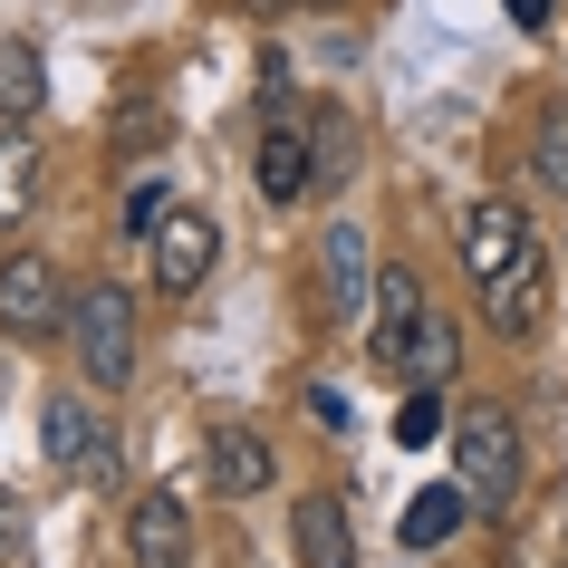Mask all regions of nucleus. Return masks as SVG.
Masks as SVG:
<instances>
[{"label":"nucleus","mask_w":568,"mask_h":568,"mask_svg":"<svg viewBox=\"0 0 568 568\" xmlns=\"http://www.w3.org/2000/svg\"><path fill=\"white\" fill-rule=\"evenodd\" d=\"M520 473H530V453H520L510 405H463L453 415V481L473 491V510H510L520 501Z\"/></svg>","instance_id":"obj_1"},{"label":"nucleus","mask_w":568,"mask_h":568,"mask_svg":"<svg viewBox=\"0 0 568 568\" xmlns=\"http://www.w3.org/2000/svg\"><path fill=\"white\" fill-rule=\"evenodd\" d=\"M68 347H78V376L97 395H116L135 376V300H125L116 280H88L78 308H68Z\"/></svg>","instance_id":"obj_2"},{"label":"nucleus","mask_w":568,"mask_h":568,"mask_svg":"<svg viewBox=\"0 0 568 568\" xmlns=\"http://www.w3.org/2000/svg\"><path fill=\"white\" fill-rule=\"evenodd\" d=\"M68 308H78V290L59 280L49 251H10V261H0V328H10V337L68 328Z\"/></svg>","instance_id":"obj_3"},{"label":"nucleus","mask_w":568,"mask_h":568,"mask_svg":"<svg viewBox=\"0 0 568 568\" xmlns=\"http://www.w3.org/2000/svg\"><path fill=\"white\" fill-rule=\"evenodd\" d=\"M39 453H49V473H68V481H116V434H106L97 405H78V395H49V405H39Z\"/></svg>","instance_id":"obj_4"},{"label":"nucleus","mask_w":568,"mask_h":568,"mask_svg":"<svg viewBox=\"0 0 568 568\" xmlns=\"http://www.w3.org/2000/svg\"><path fill=\"white\" fill-rule=\"evenodd\" d=\"M318 308H328L337 328H366V308H376V251H366L357 222L318 232Z\"/></svg>","instance_id":"obj_5"},{"label":"nucleus","mask_w":568,"mask_h":568,"mask_svg":"<svg viewBox=\"0 0 568 568\" xmlns=\"http://www.w3.org/2000/svg\"><path fill=\"white\" fill-rule=\"evenodd\" d=\"M145 251H154V290H164V300H193L212 280V261H222V222H212V212H164L145 232Z\"/></svg>","instance_id":"obj_6"},{"label":"nucleus","mask_w":568,"mask_h":568,"mask_svg":"<svg viewBox=\"0 0 568 568\" xmlns=\"http://www.w3.org/2000/svg\"><path fill=\"white\" fill-rule=\"evenodd\" d=\"M530 251H539V222L510 203V193H491V203L463 212V270H473V290H481V280H501L510 261H530Z\"/></svg>","instance_id":"obj_7"},{"label":"nucleus","mask_w":568,"mask_h":568,"mask_svg":"<svg viewBox=\"0 0 568 568\" xmlns=\"http://www.w3.org/2000/svg\"><path fill=\"white\" fill-rule=\"evenodd\" d=\"M251 183H261V203H308V193H318V135H308V125H270L261 135V154H251Z\"/></svg>","instance_id":"obj_8"},{"label":"nucleus","mask_w":568,"mask_h":568,"mask_svg":"<svg viewBox=\"0 0 568 568\" xmlns=\"http://www.w3.org/2000/svg\"><path fill=\"white\" fill-rule=\"evenodd\" d=\"M203 481L222 491V501H261L270 481H280V463H270V444L251 434V424H212L203 434Z\"/></svg>","instance_id":"obj_9"},{"label":"nucleus","mask_w":568,"mask_h":568,"mask_svg":"<svg viewBox=\"0 0 568 568\" xmlns=\"http://www.w3.org/2000/svg\"><path fill=\"white\" fill-rule=\"evenodd\" d=\"M125 559L135 568H183L193 559V510L174 491H135L125 501Z\"/></svg>","instance_id":"obj_10"},{"label":"nucleus","mask_w":568,"mask_h":568,"mask_svg":"<svg viewBox=\"0 0 568 568\" xmlns=\"http://www.w3.org/2000/svg\"><path fill=\"white\" fill-rule=\"evenodd\" d=\"M481 318H491L501 337H539L549 328V251L510 261L501 280H481Z\"/></svg>","instance_id":"obj_11"},{"label":"nucleus","mask_w":568,"mask_h":568,"mask_svg":"<svg viewBox=\"0 0 568 568\" xmlns=\"http://www.w3.org/2000/svg\"><path fill=\"white\" fill-rule=\"evenodd\" d=\"M290 549H300V568H357V520H347V501L337 491H300L290 501Z\"/></svg>","instance_id":"obj_12"},{"label":"nucleus","mask_w":568,"mask_h":568,"mask_svg":"<svg viewBox=\"0 0 568 568\" xmlns=\"http://www.w3.org/2000/svg\"><path fill=\"white\" fill-rule=\"evenodd\" d=\"M376 328H366V357L376 366H405V337L424 328V280L415 270H376V308H366Z\"/></svg>","instance_id":"obj_13"},{"label":"nucleus","mask_w":568,"mask_h":568,"mask_svg":"<svg viewBox=\"0 0 568 568\" xmlns=\"http://www.w3.org/2000/svg\"><path fill=\"white\" fill-rule=\"evenodd\" d=\"M463 520H473V491H463V481H424L415 501H405V520H395V539H405V549H444Z\"/></svg>","instance_id":"obj_14"},{"label":"nucleus","mask_w":568,"mask_h":568,"mask_svg":"<svg viewBox=\"0 0 568 568\" xmlns=\"http://www.w3.org/2000/svg\"><path fill=\"white\" fill-rule=\"evenodd\" d=\"M49 106V59L30 39H0V125H30Z\"/></svg>","instance_id":"obj_15"},{"label":"nucleus","mask_w":568,"mask_h":568,"mask_svg":"<svg viewBox=\"0 0 568 568\" xmlns=\"http://www.w3.org/2000/svg\"><path fill=\"white\" fill-rule=\"evenodd\" d=\"M453 366H463V328L424 308V328L405 337V366H395V376H405V386H434V395H444V386H453Z\"/></svg>","instance_id":"obj_16"},{"label":"nucleus","mask_w":568,"mask_h":568,"mask_svg":"<svg viewBox=\"0 0 568 568\" xmlns=\"http://www.w3.org/2000/svg\"><path fill=\"white\" fill-rule=\"evenodd\" d=\"M39 203V145L30 125H0V222H20Z\"/></svg>","instance_id":"obj_17"},{"label":"nucleus","mask_w":568,"mask_h":568,"mask_svg":"<svg viewBox=\"0 0 568 568\" xmlns=\"http://www.w3.org/2000/svg\"><path fill=\"white\" fill-rule=\"evenodd\" d=\"M530 174L549 183V193H568V97L539 116V135H530Z\"/></svg>","instance_id":"obj_18"},{"label":"nucleus","mask_w":568,"mask_h":568,"mask_svg":"<svg viewBox=\"0 0 568 568\" xmlns=\"http://www.w3.org/2000/svg\"><path fill=\"white\" fill-rule=\"evenodd\" d=\"M308 135H318V193H337V183L357 174V125H347V116H318Z\"/></svg>","instance_id":"obj_19"},{"label":"nucleus","mask_w":568,"mask_h":568,"mask_svg":"<svg viewBox=\"0 0 568 568\" xmlns=\"http://www.w3.org/2000/svg\"><path fill=\"white\" fill-rule=\"evenodd\" d=\"M434 434H444V405H434V386H415V405L395 415V444H405V453H424Z\"/></svg>","instance_id":"obj_20"},{"label":"nucleus","mask_w":568,"mask_h":568,"mask_svg":"<svg viewBox=\"0 0 568 568\" xmlns=\"http://www.w3.org/2000/svg\"><path fill=\"white\" fill-rule=\"evenodd\" d=\"M0 568H30V510L10 481H0Z\"/></svg>","instance_id":"obj_21"},{"label":"nucleus","mask_w":568,"mask_h":568,"mask_svg":"<svg viewBox=\"0 0 568 568\" xmlns=\"http://www.w3.org/2000/svg\"><path fill=\"white\" fill-rule=\"evenodd\" d=\"M164 212H174V203H164V183H154V174H135V193H125V232L145 241L154 222H164Z\"/></svg>","instance_id":"obj_22"},{"label":"nucleus","mask_w":568,"mask_h":568,"mask_svg":"<svg viewBox=\"0 0 568 568\" xmlns=\"http://www.w3.org/2000/svg\"><path fill=\"white\" fill-rule=\"evenodd\" d=\"M154 135H164V116H154V106H135V116H116V145H154Z\"/></svg>","instance_id":"obj_23"},{"label":"nucleus","mask_w":568,"mask_h":568,"mask_svg":"<svg viewBox=\"0 0 568 568\" xmlns=\"http://www.w3.org/2000/svg\"><path fill=\"white\" fill-rule=\"evenodd\" d=\"M308 415L328 424V434H347V405H337V386H308Z\"/></svg>","instance_id":"obj_24"},{"label":"nucleus","mask_w":568,"mask_h":568,"mask_svg":"<svg viewBox=\"0 0 568 568\" xmlns=\"http://www.w3.org/2000/svg\"><path fill=\"white\" fill-rule=\"evenodd\" d=\"M510 20H520V30H539V20H549V0H510Z\"/></svg>","instance_id":"obj_25"},{"label":"nucleus","mask_w":568,"mask_h":568,"mask_svg":"<svg viewBox=\"0 0 568 568\" xmlns=\"http://www.w3.org/2000/svg\"><path fill=\"white\" fill-rule=\"evenodd\" d=\"M241 10H251V20H280V10H290V0H241Z\"/></svg>","instance_id":"obj_26"}]
</instances>
